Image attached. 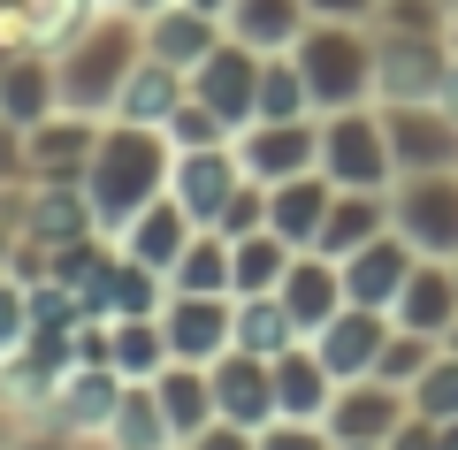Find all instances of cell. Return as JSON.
<instances>
[{"mask_svg":"<svg viewBox=\"0 0 458 450\" xmlns=\"http://www.w3.org/2000/svg\"><path fill=\"white\" fill-rule=\"evenodd\" d=\"M62 107V77H54V47H16L8 62H0V115L16 130L47 123V115Z\"/></svg>","mask_w":458,"mask_h":450,"instance_id":"cell-21","label":"cell"},{"mask_svg":"<svg viewBox=\"0 0 458 450\" xmlns=\"http://www.w3.org/2000/svg\"><path fill=\"white\" fill-rule=\"evenodd\" d=\"M99 443H107V450H183L146 382H123V404H114V420H107V435H99Z\"/></svg>","mask_w":458,"mask_h":450,"instance_id":"cell-29","label":"cell"},{"mask_svg":"<svg viewBox=\"0 0 458 450\" xmlns=\"http://www.w3.org/2000/svg\"><path fill=\"white\" fill-rule=\"evenodd\" d=\"M298 244H283L276 229H252V237H229V298H260V290L283 283Z\"/></svg>","mask_w":458,"mask_h":450,"instance_id":"cell-30","label":"cell"},{"mask_svg":"<svg viewBox=\"0 0 458 450\" xmlns=\"http://www.w3.org/2000/svg\"><path fill=\"white\" fill-rule=\"evenodd\" d=\"M436 435H443V428H436L428 412H405V428L390 435V450H436Z\"/></svg>","mask_w":458,"mask_h":450,"instance_id":"cell-44","label":"cell"},{"mask_svg":"<svg viewBox=\"0 0 458 450\" xmlns=\"http://www.w3.org/2000/svg\"><path fill=\"white\" fill-rule=\"evenodd\" d=\"M114 404H123V374H114V367H84V359H77V367L54 382L47 420H54V428H69V435L84 443V435H107Z\"/></svg>","mask_w":458,"mask_h":450,"instance_id":"cell-17","label":"cell"},{"mask_svg":"<svg viewBox=\"0 0 458 450\" xmlns=\"http://www.w3.org/2000/svg\"><path fill=\"white\" fill-rule=\"evenodd\" d=\"M412 244L397 237V229H382V237H367L360 252H344L336 267H344V298H352V306H382L390 313L397 306V290H405V275H412Z\"/></svg>","mask_w":458,"mask_h":450,"instance_id":"cell-16","label":"cell"},{"mask_svg":"<svg viewBox=\"0 0 458 450\" xmlns=\"http://www.w3.org/2000/svg\"><path fill=\"white\" fill-rule=\"evenodd\" d=\"M153 8H161V0H131V16H153Z\"/></svg>","mask_w":458,"mask_h":450,"instance_id":"cell-47","label":"cell"},{"mask_svg":"<svg viewBox=\"0 0 458 450\" xmlns=\"http://www.w3.org/2000/svg\"><path fill=\"white\" fill-rule=\"evenodd\" d=\"M390 321L397 328H420V336H451V321H458V267L451 259H412V275H405V290H397V306H390Z\"/></svg>","mask_w":458,"mask_h":450,"instance_id":"cell-20","label":"cell"},{"mask_svg":"<svg viewBox=\"0 0 458 450\" xmlns=\"http://www.w3.org/2000/svg\"><path fill=\"white\" fill-rule=\"evenodd\" d=\"M390 229L428 259H458V168H412L390 183Z\"/></svg>","mask_w":458,"mask_h":450,"instance_id":"cell-5","label":"cell"},{"mask_svg":"<svg viewBox=\"0 0 458 450\" xmlns=\"http://www.w3.org/2000/svg\"><path fill=\"white\" fill-rule=\"evenodd\" d=\"M168 161H176V145L168 130H146V123H99V145H92V168H84V199H92V222L107 237L138 222L153 199L168 191Z\"/></svg>","mask_w":458,"mask_h":450,"instance_id":"cell-1","label":"cell"},{"mask_svg":"<svg viewBox=\"0 0 458 450\" xmlns=\"http://www.w3.org/2000/svg\"><path fill=\"white\" fill-rule=\"evenodd\" d=\"M436 352H443L436 336H420V328H397V321H390V344H382L375 374H382V382H397V389H412V382L428 374V359H436Z\"/></svg>","mask_w":458,"mask_h":450,"instance_id":"cell-35","label":"cell"},{"mask_svg":"<svg viewBox=\"0 0 458 450\" xmlns=\"http://www.w3.org/2000/svg\"><path fill=\"white\" fill-rule=\"evenodd\" d=\"M451 8H458V0H451Z\"/></svg>","mask_w":458,"mask_h":450,"instance_id":"cell-54","label":"cell"},{"mask_svg":"<svg viewBox=\"0 0 458 450\" xmlns=\"http://www.w3.org/2000/svg\"><path fill=\"white\" fill-rule=\"evenodd\" d=\"M229 138H237V130H229L207 99H183V107L168 115V145H176V153H183V145H229Z\"/></svg>","mask_w":458,"mask_h":450,"instance_id":"cell-38","label":"cell"},{"mask_svg":"<svg viewBox=\"0 0 458 450\" xmlns=\"http://www.w3.org/2000/svg\"><path fill=\"white\" fill-rule=\"evenodd\" d=\"M291 115H321L306 92V69H298V54H260V107H252V123H291Z\"/></svg>","mask_w":458,"mask_h":450,"instance_id":"cell-33","label":"cell"},{"mask_svg":"<svg viewBox=\"0 0 458 450\" xmlns=\"http://www.w3.org/2000/svg\"><path fill=\"white\" fill-rule=\"evenodd\" d=\"M92 145H99V115L54 107L47 123L23 130V168H31V183H84Z\"/></svg>","mask_w":458,"mask_h":450,"instance_id":"cell-9","label":"cell"},{"mask_svg":"<svg viewBox=\"0 0 458 450\" xmlns=\"http://www.w3.org/2000/svg\"><path fill=\"white\" fill-rule=\"evenodd\" d=\"M451 54H458V8H451Z\"/></svg>","mask_w":458,"mask_h":450,"instance_id":"cell-50","label":"cell"},{"mask_svg":"<svg viewBox=\"0 0 458 450\" xmlns=\"http://www.w3.org/2000/svg\"><path fill=\"white\" fill-rule=\"evenodd\" d=\"M298 69H306V92L313 107H360V99H375V23H328L313 16L306 31H298Z\"/></svg>","mask_w":458,"mask_h":450,"instance_id":"cell-3","label":"cell"},{"mask_svg":"<svg viewBox=\"0 0 458 450\" xmlns=\"http://www.w3.org/2000/svg\"><path fill=\"white\" fill-rule=\"evenodd\" d=\"M260 450H336V435H328L321 420H267Z\"/></svg>","mask_w":458,"mask_h":450,"instance_id":"cell-39","label":"cell"},{"mask_svg":"<svg viewBox=\"0 0 458 450\" xmlns=\"http://www.w3.org/2000/svg\"><path fill=\"white\" fill-rule=\"evenodd\" d=\"M138 62H146V23H138L131 8H99V16H84L77 31L54 47L62 107L99 115V123H107V115H114V92L131 84V69H138Z\"/></svg>","mask_w":458,"mask_h":450,"instance_id":"cell-2","label":"cell"},{"mask_svg":"<svg viewBox=\"0 0 458 450\" xmlns=\"http://www.w3.org/2000/svg\"><path fill=\"white\" fill-rule=\"evenodd\" d=\"M0 183H31V168H23V130L0 115Z\"/></svg>","mask_w":458,"mask_h":450,"instance_id":"cell-42","label":"cell"},{"mask_svg":"<svg viewBox=\"0 0 458 450\" xmlns=\"http://www.w3.org/2000/svg\"><path fill=\"white\" fill-rule=\"evenodd\" d=\"M191 8L199 16H229V0H191Z\"/></svg>","mask_w":458,"mask_h":450,"instance_id":"cell-46","label":"cell"},{"mask_svg":"<svg viewBox=\"0 0 458 450\" xmlns=\"http://www.w3.org/2000/svg\"><path fill=\"white\" fill-rule=\"evenodd\" d=\"M382 0H306V16H328V23H375Z\"/></svg>","mask_w":458,"mask_h":450,"instance_id":"cell-43","label":"cell"},{"mask_svg":"<svg viewBox=\"0 0 458 450\" xmlns=\"http://www.w3.org/2000/svg\"><path fill=\"white\" fill-rule=\"evenodd\" d=\"M229 344L237 352H260V359H283L291 344H306L291 328V313H283L276 290H260V298H237V313H229Z\"/></svg>","mask_w":458,"mask_h":450,"instance_id":"cell-31","label":"cell"},{"mask_svg":"<svg viewBox=\"0 0 458 450\" xmlns=\"http://www.w3.org/2000/svg\"><path fill=\"white\" fill-rule=\"evenodd\" d=\"M229 313H237V298H207V290H168V306H161L168 359L214 367V359L229 352Z\"/></svg>","mask_w":458,"mask_h":450,"instance_id":"cell-11","label":"cell"},{"mask_svg":"<svg viewBox=\"0 0 458 450\" xmlns=\"http://www.w3.org/2000/svg\"><path fill=\"white\" fill-rule=\"evenodd\" d=\"M436 450H458V420H443V435H436Z\"/></svg>","mask_w":458,"mask_h":450,"instance_id":"cell-45","label":"cell"},{"mask_svg":"<svg viewBox=\"0 0 458 450\" xmlns=\"http://www.w3.org/2000/svg\"><path fill=\"white\" fill-rule=\"evenodd\" d=\"M306 344L321 352V367L336 374V382H352V374H375L382 344H390V313H382V306H352V298H344V313L321 328V336H306Z\"/></svg>","mask_w":458,"mask_h":450,"instance_id":"cell-18","label":"cell"},{"mask_svg":"<svg viewBox=\"0 0 458 450\" xmlns=\"http://www.w3.org/2000/svg\"><path fill=\"white\" fill-rule=\"evenodd\" d=\"M191 229H199V222L176 207V191H161L131 229H123V237H114V244H123L131 259H146V267H161V275H168V267H176V252L191 244Z\"/></svg>","mask_w":458,"mask_h":450,"instance_id":"cell-28","label":"cell"},{"mask_svg":"<svg viewBox=\"0 0 458 450\" xmlns=\"http://www.w3.org/2000/svg\"><path fill=\"white\" fill-rule=\"evenodd\" d=\"M146 389H153V404L168 412L176 443H191V435L207 428V420H222V412H214V374H207V367H191V359H168V367L153 374Z\"/></svg>","mask_w":458,"mask_h":450,"instance_id":"cell-24","label":"cell"},{"mask_svg":"<svg viewBox=\"0 0 458 450\" xmlns=\"http://www.w3.org/2000/svg\"><path fill=\"white\" fill-rule=\"evenodd\" d=\"M138 23H146V54H153V62H168V69H183V77H191V69L229 38L222 16H199L191 0H161V8L138 16Z\"/></svg>","mask_w":458,"mask_h":450,"instance_id":"cell-19","label":"cell"},{"mask_svg":"<svg viewBox=\"0 0 458 450\" xmlns=\"http://www.w3.org/2000/svg\"><path fill=\"white\" fill-rule=\"evenodd\" d=\"M191 99H207L229 130H245L252 107H260V54L237 47V38H222V47L191 69Z\"/></svg>","mask_w":458,"mask_h":450,"instance_id":"cell-13","label":"cell"},{"mask_svg":"<svg viewBox=\"0 0 458 450\" xmlns=\"http://www.w3.org/2000/svg\"><path fill=\"white\" fill-rule=\"evenodd\" d=\"M405 397H412V412H428L436 428H443V420H458V352H436V359H428V374L405 389Z\"/></svg>","mask_w":458,"mask_h":450,"instance_id":"cell-36","label":"cell"},{"mask_svg":"<svg viewBox=\"0 0 458 450\" xmlns=\"http://www.w3.org/2000/svg\"><path fill=\"white\" fill-rule=\"evenodd\" d=\"M382 229H390V191H352V183H336L328 222H321V237H313V252L344 259V252H360L367 237H382Z\"/></svg>","mask_w":458,"mask_h":450,"instance_id":"cell-25","label":"cell"},{"mask_svg":"<svg viewBox=\"0 0 458 450\" xmlns=\"http://www.w3.org/2000/svg\"><path fill=\"white\" fill-rule=\"evenodd\" d=\"M99 8H131V0H99Z\"/></svg>","mask_w":458,"mask_h":450,"instance_id":"cell-51","label":"cell"},{"mask_svg":"<svg viewBox=\"0 0 458 450\" xmlns=\"http://www.w3.org/2000/svg\"><path fill=\"white\" fill-rule=\"evenodd\" d=\"M328 199H336V183H328L321 168L267 183V229H276L283 244H298V252H306V244L321 237V222H328Z\"/></svg>","mask_w":458,"mask_h":450,"instance_id":"cell-22","label":"cell"},{"mask_svg":"<svg viewBox=\"0 0 458 450\" xmlns=\"http://www.w3.org/2000/svg\"><path fill=\"white\" fill-rule=\"evenodd\" d=\"M336 450H390V443H336Z\"/></svg>","mask_w":458,"mask_h":450,"instance_id":"cell-48","label":"cell"},{"mask_svg":"<svg viewBox=\"0 0 458 450\" xmlns=\"http://www.w3.org/2000/svg\"><path fill=\"white\" fill-rule=\"evenodd\" d=\"M0 450H77V435L69 428H54V420H38V428H23V435H8Z\"/></svg>","mask_w":458,"mask_h":450,"instance_id":"cell-41","label":"cell"},{"mask_svg":"<svg viewBox=\"0 0 458 450\" xmlns=\"http://www.w3.org/2000/svg\"><path fill=\"white\" fill-rule=\"evenodd\" d=\"M168 290H207V298H229V237L222 229L199 222L191 244L176 252V267H168Z\"/></svg>","mask_w":458,"mask_h":450,"instance_id":"cell-34","label":"cell"},{"mask_svg":"<svg viewBox=\"0 0 458 450\" xmlns=\"http://www.w3.org/2000/svg\"><path fill=\"white\" fill-rule=\"evenodd\" d=\"M207 229H222V237H252V229H267V183H260V176H245L237 191L222 199V214H214Z\"/></svg>","mask_w":458,"mask_h":450,"instance_id":"cell-37","label":"cell"},{"mask_svg":"<svg viewBox=\"0 0 458 450\" xmlns=\"http://www.w3.org/2000/svg\"><path fill=\"white\" fill-rule=\"evenodd\" d=\"M237 161L245 176L283 183V176H306L321 168V115H291V123H245L237 130Z\"/></svg>","mask_w":458,"mask_h":450,"instance_id":"cell-10","label":"cell"},{"mask_svg":"<svg viewBox=\"0 0 458 450\" xmlns=\"http://www.w3.org/2000/svg\"><path fill=\"white\" fill-rule=\"evenodd\" d=\"M245 183V161H237V138L229 145H183L176 161H168V191H176V207L191 214V222H214L222 214V199Z\"/></svg>","mask_w":458,"mask_h":450,"instance_id":"cell-12","label":"cell"},{"mask_svg":"<svg viewBox=\"0 0 458 450\" xmlns=\"http://www.w3.org/2000/svg\"><path fill=\"white\" fill-rule=\"evenodd\" d=\"M405 412H412V397L397 382H382V374H352V382H336L321 428L336 435V443H390V435L405 428Z\"/></svg>","mask_w":458,"mask_h":450,"instance_id":"cell-8","label":"cell"},{"mask_svg":"<svg viewBox=\"0 0 458 450\" xmlns=\"http://www.w3.org/2000/svg\"><path fill=\"white\" fill-rule=\"evenodd\" d=\"M107 367L123 374V382H153V374L168 367L161 313H146V321H107Z\"/></svg>","mask_w":458,"mask_h":450,"instance_id":"cell-32","label":"cell"},{"mask_svg":"<svg viewBox=\"0 0 458 450\" xmlns=\"http://www.w3.org/2000/svg\"><path fill=\"white\" fill-rule=\"evenodd\" d=\"M451 267H458V259H451Z\"/></svg>","mask_w":458,"mask_h":450,"instance_id":"cell-53","label":"cell"},{"mask_svg":"<svg viewBox=\"0 0 458 450\" xmlns=\"http://www.w3.org/2000/svg\"><path fill=\"white\" fill-rule=\"evenodd\" d=\"M458 54L451 31H375V99H443Z\"/></svg>","mask_w":458,"mask_h":450,"instance_id":"cell-6","label":"cell"},{"mask_svg":"<svg viewBox=\"0 0 458 450\" xmlns=\"http://www.w3.org/2000/svg\"><path fill=\"white\" fill-rule=\"evenodd\" d=\"M183 450H260V428H237V420H207Z\"/></svg>","mask_w":458,"mask_h":450,"instance_id":"cell-40","label":"cell"},{"mask_svg":"<svg viewBox=\"0 0 458 450\" xmlns=\"http://www.w3.org/2000/svg\"><path fill=\"white\" fill-rule=\"evenodd\" d=\"M382 130H390L397 176H412V168H458V107H443V99H390Z\"/></svg>","mask_w":458,"mask_h":450,"instance_id":"cell-7","label":"cell"},{"mask_svg":"<svg viewBox=\"0 0 458 450\" xmlns=\"http://www.w3.org/2000/svg\"><path fill=\"white\" fill-rule=\"evenodd\" d=\"M8 8H16V0H0V16H8Z\"/></svg>","mask_w":458,"mask_h":450,"instance_id":"cell-52","label":"cell"},{"mask_svg":"<svg viewBox=\"0 0 458 450\" xmlns=\"http://www.w3.org/2000/svg\"><path fill=\"white\" fill-rule=\"evenodd\" d=\"M321 176L352 183V191H390L397 183L390 130H382V99H360V107H328L321 115Z\"/></svg>","mask_w":458,"mask_h":450,"instance_id":"cell-4","label":"cell"},{"mask_svg":"<svg viewBox=\"0 0 458 450\" xmlns=\"http://www.w3.org/2000/svg\"><path fill=\"white\" fill-rule=\"evenodd\" d=\"M306 23H313L306 0H229L222 31L237 38V47H252V54H283V47H298Z\"/></svg>","mask_w":458,"mask_h":450,"instance_id":"cell-26","label":"cell"},{"mask_svg":"<svg viewBox=\"0 0 458 450\" xmlns=\"http://www.w3.org/2000/svg\"><path fill=\"white\" fill-rule=\"evenodd\" d=\"M276 298H283V313H291L298 336H321V328L344 313V267H336L328 252H313V244H306V252H291Z\"/></svg>","mask_w":458,"mask_h":450,"instance_id":"cell-14","label":"cell"},{"mask_svg":"<svg viewBox=\"0 0 458 450\" xmlns=\"http://www.w3.org/2000/svg\"><path fill=\"white\" fill-rule=\"evenodd\" d=\"M183 99H191V77L146 54V62L131 69V84L114 92V123H146V130H168V115H176Z\"/></svg>","mask_w":458,"mask_h":450,"instance_id":"cell-23","label":"cell"},{"mask_svg":"<svg viewBox=\"0 0 458 450\" xmlns=\"http://www.w3.org/2000/svg\"><path fill=\"white\" fill-rule=\"evenodd\" d=\"M207 374H214V412L222 420H237V428H267L276 420V359L229 344Z\"/></svg>","mask_w":458,"mask_h":450,"instance_id":"cell-15","label":"cell"},{"mask_svg":"<svg viewBox=\"0 0 458 450\" xmlns=\"http://www.w3.org/2000/svg\"><path fill=\"white\" fill-rule=\"evenodd\" d=\"M443 352H458V321H451V336H443Z\"/></svg>","mask_w":458,"mask_h":450,"instance_id":"cell-49","label":"cell"},{"mask_svg":"<svg viewBox=\"0 0 458 450\" xmlns=\"http://www.w3.org/2000/svg\"><path fill=\"white\" fill-rule=\"evenodd\" d=\"M328 397H336V374L321 367L313 344H291L276 359V420H321Z\"/></svg>","mask_w":458,"mask_h":450,"instance_id":"cell-27","label":"cell"}]
</instances>
